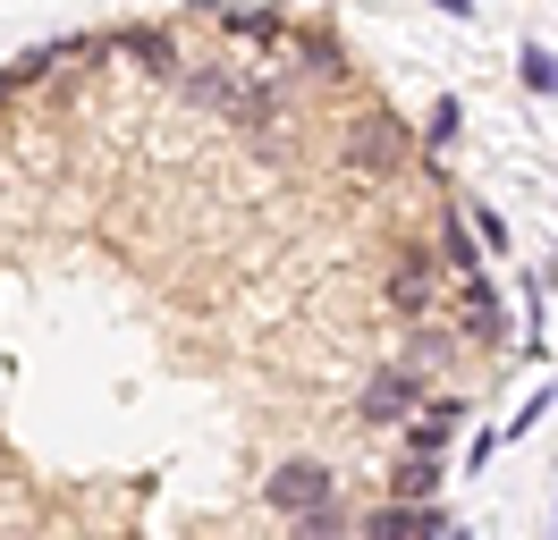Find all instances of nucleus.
Masks as SVG:
<instances>
[{
  "instance_id": "f257e3e1",
  "label": "nucleus",
  "mask_w": 558,
  "mask_h": 540,
  "mask_svg": "<svg viewBox=\"0 0 558 540\" xmlns=\"http://www.w3.org/2000/svg\"><path fill=\"white\" fill-rule=\"evenodd\" d=\"M186 76V94L204 101V110H220V119H238V127H254V135H271V85H238V76H220V68H178Z\"/></svg>"
},
{
  "instance_id": "f03ea898",
  "label": "nucleus",
  "mask_w": 558,
  "mask_h": 540,
  "mask_svg": "<svg viewBox=\"0 0 558 540\" xmlns=\"http://www.w3.org/2000/svg\"><path fill=\"white\" fill-rule=\"evenodd\" d=\"M263 506H271V515H314V506H339V472L322 465V456H288V465H271V481H263Z\"/></svg>"
},
{
  "instance_id": "7ed1b4c3",
  "label": "nucleus",
  "mask_w": 558,
  "mask_h": 540,
  "mask_svg": "<svg viewBox=\"0 0 558 540\" xmlns=\"http://www.w3.org/2000/svg\"><path fill=\"white\" fill-rule=\"evenodd\" d=\"M423 405H432V380L423 371H407V364H381V371H364V397H355V414L364 422H415Z\"/></svg>"
},
{
  "instance_id": "20e7f679",
  "label": "nucleus",
  "mask_w": 558,
  "mask_h": 540,
  "mask_svg": "<svg viewBox=\"0 0 558 540\" xmlns=\"http://www.w3.org/2000/svg\"><path fill=\"white\" fill-rule=\"evenodd\" d=\"M407 152H415V135L398 127V119H364V127H348V144H339V161H348L355 177H389Z\"/></svg>"
},
{
  "instance_id": "39448f33",
  "label": "nucleus",
  "mask_w": 558,
  "mask_h": 540,
  "mask_svg": "<svg viewBox=\"0 0 558 540\" xmlns=\"http://www.w3.org/2000/svg\"><path fill=\"white\" fill-rule=\"evenodd\" d=\"M389 304H398L407 321H423V312L440 304V279H432V254H407V262L389 270Z\"/></svg>"
},
{
  "instance_id": "423d86ee",
  "label": "nucleus",
  "mask_w": 558,
  "mask_h": 540,
  "mask_svg": "<svg viewBox=\"0 0 558 540\" xmlns=\"http://www.w3.org/2000/svg\"><path fill=\"white\" fill-rule=\"evenodd\" d=\"M355 532H364V540H432V532H440V515H432V506H398V499H389V506H373Z\"/></svg>"
},
{
  "instance_id": "0eeeda50",
  "label": "nucleus",
  "mask_w": 558,
  "mask_h": 540,
  "mask_svg": "<svg viewBox=\"0 0 558 540\" xmlns=\"http://www.w3.org/2000/svg\"><path fill=\"white\" fill-rule=\"evenodd\" d=\"M457 422H465V397H432V405H423V422H407V456H440Z\"/></svg>"
},
{
  "instance_id": "6e6552de",
  "label": "nucleus",
  "mask_w": 558,
  "mask_h": 540,
  "mask_svg": "<svg viewBox=\"0 0 558 540\" xmlns=\"http://www.w3.org/2000/svg\"><path fill=\"white\" fill-rule=\"evenodd\" d=\"M465 338H483V346L508 338V321H499V287H490V279H465Z\"/></svg>"
},
{
  "instance_id": "1a4fd4ad",
  "label": "nucleus",
  "mask_w": 558,
  "mask_h": 540,
  "mask_svg": "<svg viewBox=\"0 0 558 540\" xmlns=\"http://www.w3.org/2000/svg\"><path fill=\"white\" fill-rule=\"evenodd\" d=\"M220 26L238 34V42H288V17H279V9H220Z\"/></svg>"
},
{
  "instance_id": "9d476101",
  "label": "nucleus",
  "mask_w": 558,
  "mask_h": 540,
  "mask_svg": "<svg viewBox=\"0 0 558 540\" xmlns=\"http://www.w3.org/2000/svg\"><path fill=\"white\" fill-rule=\"evenodd\" d=\"M119 42H128V60H144L153 76H178V42H170L161 26H128Z\"/></svg>"
},
{
  "instance_id": "9b49d317",
  "label": "nucleus",
  "mask_w": 558,
  "mask_h": 540,
  "mask_svg": "<svg viewBox=\"0 0 558 540\" xmlns=\"http://www.w3.org/2000/svg\"><path fill=\"white\" fill-rule=\"evenodd\" d=\"M389 490H398V506H423L440 490V456H407V465L389 472Z\"/></svg>"
},
{
  "instance_id": "f8f14e48",
  "label": "nucleus",
  "mask_w": 558,
  "mask_h": 540,
  "mask_svg": "<svg viewBox=\"0 0 558 540\" xmlns=\"http://www.w3.org/2000/svg\"><path fill=\"white\" fill-rule=\"evenodd\" d=\"M440 262L465 270V279H483V254H474V229H465V211H449V220H440Z\"/></svg>"
},
{
  "instance_id": "ddd939ff",
  "label": "nucleus",
  "mask_w": 558,
  "mask_h": 540,
  "mask_svg": "<svg viewBox=\"0 0 558 540\" xmlns=\"http://www.w3.org/2000/svg\"><path fill=\"white\" fill-rule=\"evenodd\" d=\"M296 51H305V68H314V76H348V60H339V42H330L322 26H305V34H296Z\"/></svg>"
},
{
  "instance_id": "4468645a",
  "label": "nucleus",
  "mask_w": 558,
  "mask_h": 540,
  "mask_svg": "<svg viewBox=\"0 0 558 540\" xmlns=\"http://www.w3.org/2000/svg\"><path fill=\"white\" fill-rule=\"evenodd\" d=\"M348 532V506H314V515H296V540H339Z\"/></svg>"
},
{
  "instance_id": "2eb2a0df",
  "label": "nucleus",
  "mask_w": 558,
  "mask_h": 540,
  "mask_svg": "<svg viewBox=\"0 0 558 540\" xmlns=\"http://www.w3.org/2000/svg\"><path fill=\"white\" fill-rule=\"evenodd\" d=\"M524 85H533V94H558V60L542 42H524Z\"/></svg>"
},
{
  "instance_id": "dca6fc26",
  "label": "nucleus",
  "mask_w": 558,
  "mask_h": 540,
  "mask_svg": "<svg viewBox=\"0 0 558 540\" xmlns=\"http://www.w3.org/2000/svg\"><path fill=\"white\" fill-rule=\"evenodd\" d=\"M423 144H457V101H432V119H423Z\"/></svg>"
},
{
  "instance_id": "f3484780",
  "label": "nucleus",
  "mask_w": 558,
  "mask_h": 540,
  "mask_svg": "<svg viewBox=\"0 0 558 540\" xmlns=\"http://www.w3.org/2000/svg\"><path fill=\"white\" fill-rule=\"evenodd\" d=\"M17 94H26V76H17V68H0V110H9Z\"/></svg>"
}]
</instances>
